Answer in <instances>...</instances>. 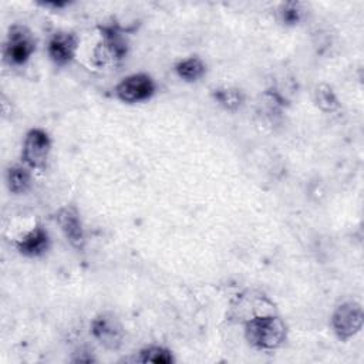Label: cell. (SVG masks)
Listing matches in <instances>:
<instances>
[{
    "instance_id": "4fadbf2b",
    "label": "cell",
    "mask_w": 364,
    "mask_h": 364,
    "mask_svg": "<svg viewBox=\"0 0 364 364\" xmlns=\"http://www.w3.org/2000/svg\"><path fill=\"white\" fill-rule=\"evenodd\" d=\"M212 97L220 107L228 111H236L245 102L243 91L233 87H218L212 90Z\"/></svg>"
},
{
    "instance_id": "277c9868",
    "label": "cell",
    "mask_w": 364,
    "mask_h": 364,
    "mask_svg": "<svg viewBox=\"0 0 364 364\" xmlns=\"http://www.w3.org/2000/svg\"><path fill=\"white\" fill-rule=\"evenodd\" d=\"M364 321L363 307L358 301L348 300L338 304L331 314V328L338 340L347 341L360 333Z\"/></svg>"
},
{
    "instance_id": "5b68a950",
    "label": "cell",
    "mask_w": 364,
    "mask_h": 364,
    "mask_svg": "<svg viewBox=\"0 0 364 364\" xmlns=\"http://www.w3.org/2000/svg\"><path fill=\"white\" fill-rule=\"evenodd\" d=\"M90 328L92 337L107 350L117 351L121 348L125 338V330L114 313L104 311L97 314L92 318Z\"/></svg>"
},
{
    "instance_id": "8fae6325",
    "label": "cell",
    "mask_w": 364,
    "mask_h": 364,
    "mask_svg": "<svg viewBox=\"0 0 364 364\" xmlns=\"http://www.w3.org/2000/svg\"><path fill=\"white\" fill-rule=\"evenodd\" d=\"M14 247L26 257L43 256L50 249L48 232L41 225H36L14 242Z\"/></svg>"
},
{
    "instance_id": "52a82bcc",
    "label": "cell",
    "mask_w": 364,
    "mask_h": 364,
    "mask_svg": "<svg viewBox=\"0 0 364 364\" xmlns=\"http://www.w3.org/2000/svg\"><path fill=\"white\" fill-rule=\"evenodd\" d=\"M114 91L119 101L127 104H136L149 100L155 94L156 85L149 74L135 73L122 78L115 85Z\"/></svg>"
},
{
    "instance_id": "6da1fadb",
    "label": "cell",
    "mask_w": 364,
    "mask_h": 364,
    "mask_svg": "<svg viewBox=\"0 0 364 364\" xmlns=\"http://www.w3.org/2000/svg\"><path fill=\"white\" fill-rule=\"evenodd\" d=\"M243 324L246 341L259 351H274L286 343L287 326L276 313L252 317Z\"/></svg>"
},
{
    "instance_id": "8992f818",
    "label": "cell",
    "mask_w": 364,
    "mask_h": 364,
    "mask_svg": "<svg viewBox=\"0 0 364 364\" xmlns=\"http://www.w3.org/2000/svg\"><path fill=\"white\" fill-rule=\"evenodd\" d=\"M51 151L50 135L41 128H31L26 132L21 149V159L28 169H44Z\"/></svg>"
},
{
    "instance_id": "2e32d148",
    "label": "cell",
    "mask_w": 364,
    "mask_h": 364,
    "mask_svg": "<svg viewBox=\"0 0 364 364\" xmlns=\"http://www.w3.org/2000/svg\"><path fill=\"white\" fill-rule=\"evenodd\" d=\"M138 361L154 364H171L175 361L172 351L162 346H148L139 351Z\"/></svg>"
},
{
    "instance_id": "9c48e42d",
    "label": "cell",
    "mask_w": 364,
    "mask_h": 364,
    "mask_svg": "<svg viewBox=\"0 0 364 364\" xmlns=\"http://www.w3.org/2000/svg\"><path fill=\"white\" fill-rule=\"evenodd\" d=\"M54 219L61 233L67 239V242L75 250L82 252L85 247L87 237H85V229H84L82 219L78 209L73 205H64L55 212Z\"/></svg>"
},
{
    "instance_id": "ba28073f",
    "label": "cell",
    "mask_w": 364,
    "mask_h": 364,
    "mask_svg": "<svg viewBox=\"0 0 364 364\" xmlns=\"http://www.w3.org/2000/svg\"><path fill=\"white\" fill-rule=\"evenodd\" d=\"M276 313L273 303L264 294H255L253 291H246L237 294L236 300L230 304L229 317L236 321H247L252 317Z\"/></svg>"
},
{
    "instance_id": "7c38bea8",
    "label": "cell",
    "mask_w": 364,
    "mask_h": 364,
    "mask_svg": "<svg viewBox=\"0 0 364 364\" xmlns=\"http://www.w3.org/2000/svg\"><path fill=\"white\" fill-rule=\"evenodd\" d=\"M7 189L14 195H23L31 188V173L27 166L11 165L6 171Z\"/></svg>"
},
{
    "instance_id": "7a4b0ae2",
    "label": "cell",
    "mask_w": 364,
    "mask_h": 364,
    "mask_svg": "<svg viewBox=\"0 0 364 364\" xmlns=\"http://www.w3.org/2000/svg\"><path fill=\"white\" fill-rule=\"evenodd\" d=\"M101 40L92 51V63L98 68H114L122 63L128 54V43L117 24L100 27Z\"/></svg>"
},
{
    "instance_id": "5bb4252c",
    "label": "cell",
    "mask_w": 364,
    "mask_h": 364,
    "mask_svg": "<svg viewBox=\"0 0 364 364\" xmlns=\"http://www.w3.org/2000/svg\"><path fill=\"white\" fill-rule=\"evenodd\" d=\"M175 73L183 81L193 82V81L200 80L205 75L206 65L199 57H188V58L176 63Z\"/></svg>"
},
{
    "instance_id": "e0dca14e",
    "label": "cell",
    "mask_w": 364,
    "mask_h": 364,
    "mask_svg": "<svg viewBox=\"0 0 364 364\" xmlns=\"http://www.w3.org/2000/svg\"><path fill=\"white\" fill-rule=\"evenodd\" d=\"M279 16L280 20L286 24V26H296L300 23L301 17H303V10L300 3L296 1H289V3H283L279 9Z\"/></svg>"
},
{
    "instance_id": "30bf717a",
    "label": "cell",
    "mask_w": 364,
    "mask_h": 364,
    "mask_svg": "<svg viewBox=\"0 0 364 364\" xmlns=\"http://www.w3.org/2000/svg\"><path fill=\"white\" fill-rule=\"evenodd\" d=\"M77 48H78L77 34L71 31H55L48 40L47 53L50 60L55 65L63 67L73 61V58L75 57Z\"/></svg>"
},
{
    "instance_id": "3957f363",
    "label": "cell",
    "mask_w": 364,
    "mask_h": 364,
    "mask_svg": "<svg viewBox=\"0 0 364 364\" xmlns=\"http://www.w3.org/2000/svg\"><path fill=\"white\" fill-rule=\"evenodd\" d=\"M36 51V38L31 30L23 24H13L9 27L3 54L13 65H23Z\"/></svg>"
},
{
    "instance_id": "9a60e30c",
    "label": "cell",
    "mask_w": 364,
    "mask_h": 364,
    "mask_svg": "<svg viewBox=\"0 0 364 364\" xmlns=\"http://www.w3.org/2000/svg\"><path fill=\"white\" fill-rule=\"evenodd\" d=\"M314 101L317 107L324 112H334L340 108L338 98L328 84H320L316 87Z\"/></svg>"
}]
</instances>
